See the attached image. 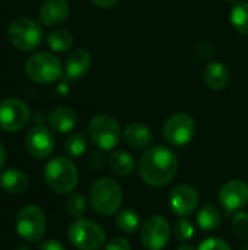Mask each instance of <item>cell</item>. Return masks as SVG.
<instances>
[{
  "instance_id": "1",
  "label": "cell",
  "mask_w": 248,
  "mask_h": 250,
  "mask_svg": "<svg viewBox=\"0 0 248 250\" xmlns=\"http://www.w3.org/2000/svg\"><path fill=\"white\" fill-rule=\"evenodd\" d=\"M178 173V158L165 145L148 148L139 160V174L142 180L153 188L170 185Z\"/></svg>"
},
{
  "instance_id": "2",
  "label": "cell",
  "mask_w": 248,
  "mask_h": 250,
  "mask_svg": "<svg viewBox=\"0 0 248 250\" xmlns=\"http://www.w3.org/2000/svg\"><path fill=\"white\" fill-rule=\"evenodd\" d=\"M77 177L76 166L70 158L61 155L51 158L44 170V180L47 186L58 195L72 193L77 185Z\"/></svg>"
},
{
  "instance_id": "3",
  "label": "cell",
  "mask_w": 248,
  "mask_h": 250,
  "mask_svg": "<svg viewBox=\"0 0 248 250\" xmlns=\"http://www.w3.org/2000/svg\"><path fill=\"white\" fill-rule=\"evenodd\" d=\"M89 202L98 214L115 215L123 204V190L113 179L102 177L91 186Z\"/></svg>"
},
{
  "instance_id": "4",
  "label": "cell",
  "mask_w": 248,
  "mask_h": 250,
  "mask_svg": "<svg viewBox=\"0 0 248 250\" xmlns=\"http://www.w3.org/2000/svg\"><path fill=\"white\" fill-rule=\"evenodd\" d=\"M69 240L77 250H99L107 242L105 230L95 221L76 218L69 226Z\"/></svg>"
},
{
  "instance_id": "5",
  "label": "cell",
  "mask_w": 248,
  "mask_h": 250,
  "mask_svg": "<svg viewBox=\"0 0 248 250\" xmlns=\"http://www.w3.org/2000/svg\"><path fill=\"white\" fill-rule=\"evenodd\" d=\"M42 28L29 18H18L7 28V38L20 51H32L42 41Z\"/></svg>"
},
{
  "instance_id": "6",
  "label": "cell",
  "mask_w": 248,
  "mask_h": 250,
  "mask_svg": "<svg viewBox=\"0 0 248 250\" xmlns=\"http://www.w3.org/2000/svg\"><path fill=\"white\" fill-rule=\"evenodd\" d=\"M88 133L91 141L101 151L114 149L118 145L121 136L118 122L110 114H98L92 117L88 125Z\"/></svg>"
},
{
  "instance_id": "7",
  "label": "cell",
  "mask_w": 248,
  "mask_h": 250,
  "mask_svg": "<svg viewBox=\"0 0 248 250\" xmlns=\"http://www.w3.org/2000/svg\"><path fill=\"white\" fill-rule=\"evenodd\" d=\"M25 73L28 79L37 83H50L61 76L60 60L47 51L32 54L25 63Z\"/></svg>"
},
{
  "instance_id": "8",
  "label": "cell",
  "mask_w": 248,
  "mask_h": 250,
  "mask_svg": "<svg viewBox=\"0 0 248 250\" xmlns=\"http://www.w3.org/2000/svg\"><path fill=\"white\" fill-rule=\"evenodd\" d=\"M45 214L37 205H26L23 207L15 221L16 233L26 242H38L45 234Z\"/></svg>"
},
{
  "instance_id": "9",
  "label": "cell",
  "mask_w": 248,
  "mask_h": 250,
  "mask_svg": "<svg viewBox=\"0 0 248 250\" xmlns=\"http://www.w3.org/2000/svg\"><path fill=\"white\" fill-rule=\"evenodd\" d=\"M164 138L165 141L177 148L186 146L191 142L196 133V123L193 117L187 113H175L167 119L164 123Z\"/></svg>"
},
{
  "instance_id": "10",
  "label": "cell",
  "mask_w": 248,
  "mask_h": 250,
  "mask_svg": "<svg viewBox=\"0 0 248 250\" xmlns=\"http://www.w3.org/2000/svg\"><path fill=\"white\" fill-rule=\"evenodd\" d=\"M170 239L171 227L162 215H151L142 224L140 240L148 250H162Z\"/></svg>"
},
{
  "instance_id": "11",
  "label": "cell",
  "mask_w": 248,
  "mask_h": 250,
  "mask_svg": "<svg viewBox=\"0 0 248 250\" xmlns=\"http://www.w3.org/2000/svg\"><path fill=\"white\" fill-rule=\"evenodd\" d=\"M31 111L25 101L7 98L0 103V129L4 132H18L29 122Z\"/></svg>"
},
{
  "instance_id": "12",
  "label": "cell",
  "mask_w": 248,
  "mask_h": 250,
  "mask_svg": "<svg viewBox=\"0 0 248 250\" xmlns=\"http://www.w3.org/2000/svg\"><path fill=\"white\" fill-rule=\"evenodd\" d=\"M25 146L31 157L37 160H45L54 152L56 139L50 129L42 125H37L26 133Z\"/></svg>"
},
{
  "instance_id": "13",
  "label": "cell",
  "mask_w": 248,
  "mask_h": 250,
  "mask_svg": "<svg viewBox=\"0 0 248 250\" xmlns=\"http://www.w3.org/2000/svg\"><path fill=\"white\" fill-rule=\"evenodd\" d=\"M200 202L199 192L190 185H178L170 195V207L178 217H187L193 214Z\"/></svg>"
},
{
  "instance_id": "14",
  "label": "cell",
  "mask_w": 248,
  "mask_h": 250,
  "mask_svg": "<svg viewBox=\"0 0 248 250\" xmlns=\"http://www.w3.org/2000/svg\"><path fill=\"white\" fill-rule=\"evenodd\" d=\"M219 202L228 212L241 211L248 204V185L243 180H231L219 190Z\"/></svg>"
},
{
  "instance_id": "15",
  "label": "cell",
  "mask_w": 248,
  "mask_h": 250,
  "mask_svg": "<svg viewBox=\"0 0 248 250\" xmlns=\"http://www.w3.org/2000/svg\"><path fill=\"white\" fill-rule=\"evenodd\" d=\"M70 7L66 0H45L39 7V22L45 26H57L69 16Z\"/></svg>"
},
{
  "instance_id": "16",
  "label": "cell",
  "mask_w": 248,
  "mask_h": 250,
  "mask_svg": "<svg viewBox=\"0 0 248 250\" xmlns=\"http://www.w3.org/2000/svg\"><path fill=\"white\" fill-rule=\"evenodd\" d=\"M92 66V57L88 50L76 48L66 59V75L70 79H79L88 73Z\"/></svg>"
},
{
  "instance_id": "17",
  "label": "cell",
  "mask_w": 248,
  "mask_h": 250,
  "mask_svg": "<svg viewBox=\"0 0 248 250\" xmlns=\"http://www.w3.org/2000/svg\"><path fill=\"white\" fill-rule=\"evenodd\" d=\"M48 125L57 133H69L77 125V116L69 107H57L48 114Z\"/></svg>"
},
{
  "instance_id": "18",
  "label": "cell",
  "mask_w": 248,
  "mask_h": 250,
  "mask_svg": "<svg viewBox=\"0 0 248 250\" xmlns=\"http://www.w3.org/2000/svg\"><path fill=\"white\" fill-rule=\"evenodd\" d=\"M124 141L133 149H146L152 144V132L146 125L130 123L124 129Z\"/></svg>"
},
{
  "instance_id": "19",
  "label": "cell",
  "mask_w": 248,
  "mask_h": 250,
  "mask_svg": "<svg viewBox=\"0 0 248 250\" xmlns=\"http://www.w3.org/2000/svg\"><path fill=\"white\" fill-rule=\"evenodd\" d=\"M203 81L210 89H215V91L224 89L225 86H228L231 81L229 69L224 63L212 62L203 70Z\"/></svg>"
},
{
  "instance_id": "20",
  "label": "cell",
  "mask_w": 248,
  "mask_h": 250,
  "mask_svg": "<svg viewBox=\"0 0 248 250\" xmlns=\"http://www.w3.org/2000/svg\"><path fill=\"white\" fill-rule=\"evenodd\" d=\"M0 186L3 190L12 195H20L23 193L28 186H29V179L28 176L18 168H7L6 171L1 173L0 176Z\"/></svg>"
},
{
  "instance_id": "21",
  "label": "cell",
  "mask_w": 248,
  "mask_h": 250,
  "mask_svg": "<svg viewBox=\"0 0 248 250\" xmlns=\"http://www.w3.org/2000/svg\"><path fill=\"white\" fill-rule=\"evenodd\" d=\"M110 170L120 177H127L134 171V160L126 151H114L108 157Z\"/></svg>"
},
{
  "instance_id": "22",
  "label": "cell",
  "mask_w": 248,
  "mask_h": 250,
  "mask_svg": "<svg viewBox=\"0 0 248 250\" xmlns=\"http://www.w3.org/2000/svg\"><path fill=\"white\" fill-rule=\"evenodd\" d=\"M221 220H222L221 211L212 204L203 205L199 209L197 217H196V221H197L199 227L203 231H215V230H218V227L221 226Z\"/></svg>"
},
{
  "instance_id": "23",
  "label": "cell",
  "mask_w": 248,
  "mask_h": 250,
  "mask_svg": "<svg viewBox=\"0 0 248 250\" xmlns=\"http://www.w3.org/2000/svg\"><path fill=\"white\" fill-rule=\"evenodd\" d=\"M47 44L53 51L63 53L73 45V35L69 29L56 28L47 35Z\"/></svg>"
},
{
  "instance_id": "24",
  "label": "cell",
  "mask_w": 248,
  "mask_h": 250,
  "mask_svg": "<svg viewBox=\"0 0 248 250\" xmlns=\"http://www.w3.org/2000/svg\"><path fill=\"white\" fill-rule=\"evenodd\" d=\"M115 224L120 231L133 234L140 227V218L133 209H121L115 214Z\"/></svg>"
},
{
  "instance_id": "25",
  "label": "cell",
  "mask_w": 248,
  "mask_h": 250,
  "mask_svg": "<svg viewBox=\"0 0 248 250\" xmlns=\"http://www.w3.org/2000/svg\"><path fill=\"white\" fill-rule=\"evenodd\" d=\"M64 149L70 158H79L82 157L86 149H88V138L82 132H75L72 133L66 142H64Z\"/></svg>"
},
{
  "instance_id": "26",
  "label": "cell",
  "mask_w": 248,
  "mask_h": 250,
  "mask_svg": "<svg viewBox=\"0 0 248 250\" xmlns=\"http://www.w3.org/2000/svg\"><path fill=\"white\" fill-rule=\"evenodd\" d=\"M229 21L235 31L248 35V1H241L232 7Z\"/></svg>"
},
{
  "instance_id": "27",
  "label": "cell",
  "mask_w": 248,
  "mask_h": 250,
  "mask_svg": "<svg viewBox=\"0 0 248 250\" xmlns=\"http://www.w3.org/2000/svg\"><path fill=\"white\" fill-rule=\"evenodd\" d=\"M88 209L86 199L80 193H69L66 199V211L73 218H82Z\"/></svg>"
},
{
  "instance_id": "28",
  "label": "cell",
  "mask_w": 248,
  "mask_h": 250,
  "mask_svg": "<svg viewBox=\"0 0 248 250\" xmlns=\"http://www.w3.org/2000/svg\"><path fill=\"white\" fill-rule=\"evenodd\" d=\"M174 237L181 242L186 243L189 240H191L194 237V226L190 220H187L186 217H181L180 220L175 221L174 224Z\"/></svg>"
},
{
  "instance_id": "29",
  "label": "cell",
  "mask_w": 248,
  "mask_h": 250,
  "mask_svg": "<svg viewBox=\"0 0 248 250\" xmlns=\"http://www.w3.org/2000/svg\"><path fill=\"white\" fill-rule=\"evenodd\" d=\"M232 230L235 236H238L241 240L248 239V214L247 212H237L232 218Z\"/></svg>"
},
{
  "instance_id": "30",
  "label": "cell",
  "mask_w": 248,
  "mask_h": 250,
  "mask_svg": "<svg viewBox=\"0 0 248 250\" xmlns=\"http://www.w3.org/2000/svg\"><path fill=\"white\" fill-rule=\"evenodd\" d=\"M197 250H232V249H231V246H229L225 240H222V239H219V237H209V239L203 240V242L199 245Z\"/></svg>"
},
{
  "instance_id": "31",
  "label": "cell",
  "mask_w": 248,
  "mask_h": 250,
  "mask_svg": "<svg viewBox=\"0 0 248 250\" xmlns=\"http://www.w3.org/2000/svg\"><path fill=\"white\" fill-rule=\"evenodd\" d=\"M104 250H132V246L127 239L124 237H114L107 243Z\"/></svg>"
},
{
  "instance_id": "32",
  "label": "cell",
  "mask_w": 248,
  "mask_h": 250,
  "mask_svg": "<svg viewBox=\"0 0 248 250\" xmlns=\"http://www.w3.org/2000/svg\"><path fill=\"white\" fill-rule=\"evenodd\" d=\"M88 164H89V167L94 168V170L102 168L104 164H105V160H104L102 152H92V154L89 155V158H88Z\"/></svg>"
},
{
  "instance_id": "33",
  "label": "cell",
  "mask_w": 248,
  "mask_h": 250,
  "mask_svg": "<svg viewBox=\"0 0 248 250\" xmlns=\"http://www.w3.org/2000/svg\"><path fill=\"white\" fill-rule=\"evenodd\" d=\"M39 250H66V248L57 239H48L39 245Z\"/></svg>"
},
{
  "instance_id": "34",
  "label": "cell",
  "mask_w": 248,
  "mask_h": 250,
  "mask_svg": "<svg viewBox=\"0 0 248 250\" xmlns=\"http://www.w3.org/2000/svg\"><path fill=\"white\" fill-rule=\"evenodd\" d=\"M120 0H92V3L101 9H110V7H114Z\"/></svg>"
},
{
  "instance_id": "35",
  "label": "cell",
  "mask_w": 248,
  "mask_h": 250,
  "mask_svg": "<svg viewBox=\"0 0 248 250\" xmlns=\"http://www.w3.org/2000/svg\"><path fill=\"white\" fill-rule=\"evenodd\" d=\"M6 158H7L6 149H4V146L0 144V170L4 167V164H6Z\"/></svg>"
},
{
  "instance_id": "36",
  "label": "cell",
  "mask_w": 248,
  "mask_h": 250,
  "mask_svg": "<svg viewBox=\"0 0 248 250\" xmlns=\"http://www.w3.org/2000/svg\"><path fill=\"white\" fill-rule=\"evenodd\" d=\"M177 250H197L193 245H189V243H183V245H180Z\"/></svg>"
},
{
  "instance_id": "37",
  "label": "cell",
  "mask_w": 248,
  "mask_h": 250,
  "mask_svg": "<svg viewBox=\"0 0 248 250\" xmlns=\"http://www.w3.org/2000/svg\"><path fill=\"white\" fill-rule=\"evenodd\" d=\"M16 250H31V249H29L28 246H19Z\"/></svg>"
}]
</instances>
